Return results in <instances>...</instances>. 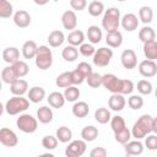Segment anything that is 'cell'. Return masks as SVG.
Returning <instances> with one entry per match:
<instances>
[{"instance_id":"1","label":"cell","mask_w":157,"mask_h":157,"mask_svg":"<svg viewBox=\"0 0 157 157\" xmlns=\"http://www.w3.org/2000/svg\"><path fill=\"white\" fill-rule=\"evenodd\" d=\"M102 86L112 92V94H130L134 91V83L130 80H123L117 77L113 74H104L102 75Z\"/></svg>"},{"instance_id":"2","label":"cell","mask_w":157,"mask_h":157,"mask_svg":"<svg viewBox=\"0 0 157 157\" xmlns=\"http://www.w3.org/2000/svg\"><path fill=\"white\" fill-rule=\"evenodd\" d=\"M152 124H153V118L151 115H148V114L141 115L135 121V124L132 125L131 135L136 140H140V139L146 137L150 132H152Z\"/></svg>"},{"instance_id":"3","label":"cell","mask_w":157,"mask_h":157,"mask_svg":"<svg viewBox=\"0 0 157 157\" xmlns=\"http://www.w3.org/2000/svg\"><path fill=\"white\" fill-rule=\"evenodd\" d=\"M120 11L117 7H109L108 10H105L103 18H102V27L107 31V33L109 32H114L118 31V27L120 25Z\"/></svg>"},{"instance_id":"4","label":"cell","mask_w":157,"mask_h":157,"mask_svg":"<svg viewBox=\"0 0 157 157\" xmlns=\"http://www.w3.org/2000/svg\"><path fill=\"white\" fill-rule=\"evenodd\" d=\"M28 107H29V101L27 98H23L22 96H13L10 99H7L5 104V110L10 115H17L27 110Z\"/></svg>"},{"instance_id":"5","label":"cell","mask_w":157,"mask_h":157,"mask_svg":"<svg viewBox=\"0 0 157 157\" xmlns=\"http://www.w3.org/2000/svg\"><path fill=\"white\" fill-rule=\"evenodd\" d=\"M34 60H36V65L38 69H40V70L49 69L53 64V54H52V50L49 49V47H47V45L38 47V52H37Z\"/></svg>"},{"instance_id":"6","label":"cell","mask_w":157,"mask_h":157,"mask_svg":"<svg viewBox=\"0 0 157 157\" xmlns=\"http://www.w3.org/2000/svg\"><path fill=\"white\" fill-rule=\"evenodd\" d=\"M16 125L17 128L26 134H32L37 130L38 128V119H36L34 117H32L31 114H21L17 120H16Z\"/></svg>"},{"instance_id":"7","label":"cell","mask_w":157,"mask_h":157,"mask_svg":"<svg viewBox=\"0 0 157 157\" xmlns=\"http://www.w3.org/2000/svg\"><path fill=\"white\" fill-rule=\"evenodd\" d=\"M113 58V50L105 47H102L96 50L93 55V64L98 67H104L107 66Z\"/></svg>"},{"instance_id":"8","label":"cell","mask_w":157,"mask_h":157,"mask_svg":"<svg viewBox=\"0 0 157 157\" xmlns=\"http://www.w3.org/2000/svg\"><path fill=\"white\" fill-rule=\"evenodd\" d=\"M86 148H87L86 141L74 140L65 148V156L66 157H81L86 152Z\"/></svg>"},{"instance_id":"9","label":"cell","mask_w":157,"mask_h":157,"mask_svg":"<svg viewBox=\"0 0 157 157\" xmlns=\"http://www.w3.org/2000/svg\"><path fill=\"white\" fill-rule=\"evenodd\" d=\"M0 142L6 147H15L18 144V137L9 128H2L0 130Z\"/></svg>"},{"instance_id":"10","label":"cell","mask_w":157,"mask_h":157,"mask_svg":"<svg viewBox=\"0 0 157 157\" xmlns=\"http://www.w3.org/2000/svg\"><path fill=\"white\" fill-rule=\"evenodd\" d=\"M120 60H121L123 66L125 69H128V70L135 69L136 65H137V56H136V53L132 49L123 50V53L120 55Z\"/></svg>"},{"instance_id":"11","label":"cell","mask_w":157,"mask_h":157,"mask_svg":"<svg viewBox=\"0 0 157 157\" xmlns=\"http://www.w3.org/2000/svg\"><path fill=\"white\" fill-rule=\"evenodd\" d=\"M139 72L144 77H153L157 74V65L152 60H142L139 64Z\"/></svg>"},{"instance_id":"12","label":"cell","mask_w":157,"mask_h":157,"mask_svg":"<svg viewBox=\"0 0 157 157\" xmlns=\"http://www.w3.org/2000/svg\"><path fill=\"white\" fill-rule=\"evenodd\" d=\"M61 23H63V27L65 29L71 31V32H72V29L75 31V28L77 26V16H76V13L72 10H66L61 15Z\"/></svg>"},{"instance_id":"13","label":"cell","mask_w":157,"mask_h":157,"mask_svg":"<svg viewBox=\"0 0 157 157\" xmlns=\"http://www.w3.org/2000/svg\"><path fill=\"white\" fill-rule=\"evenodd\" d=\"M120 25L123 26V28L128 32H132L137 28L139 26V20L136 17V15L134 13H125L120 21Z\"/></svg>"},{"instance_id":"14","label":"cell","mask_w":157,"mask_h":157,"mask_svg":"<svg viewBox=\"0 0 157 157\" xmlns=\"http://www.w3.org/2000/svg\"><path fill=\"white\" fill-rule=\"evenodd\" d=\"M13 22L20 28H26L31 25V15L25 10H18L13 15Z\"/></svg>"},{"instance_id":"15","label":"cell","mask_w":157,"mask_h":157,"mask_svg":"<svg viewBox=\"0 0 157 157\" xmlns=\"http://www.w3.org/2000/svg\"><path fill=\"white\" fill-rule=\"evenodd\" d=\"M2 59L5 63L12 65L20 60V50L16 47H7L2 50Z\"/></svg>"},{"instance_id":"16","label":"cell","mask_w":157,"mask_h":157,"mask_svg":"<svg viewBox=\"0 0 157 157\" xmlns=\"http://www.w3.org/2000/svg\"><path fill=\"white\" fill-rule=\"evenodd\" d=\"M125 104H126V101H125V98H124L123 94H117V93H114V94H112V96L109 97V99H108V105H109V108H110L112 110H114V112H120V110H123L124 107H125Z\"/></svg>"},{"instance_id":"17","label":"cell","mask_w":157,"mask_h":157,"mask_svg":"<svg viewBox=\"0 0 157 157\" xmlns=\"http://www.w3.org/2000/svg\"><path fill=\"white\" fill-rule=\"evenodd\" d=\"M144 144L139 140L135 141H129L128 144L124 145V150L128 156H139L144 152Z\"/></svg>"},{"instance_id":"18","label":"cell","mask_w":157,"mask_h":157,"mask_svg":"<svg viewBox=\"0 0 157 157\" xmlns=\"http://www.w3.org/2000/svg\"><path fill=\"white\" fill-rule=\"evenodd\" d=\"M10 91L13 96H23L26 92H28V82L26 80L18 78L10 85Z\"/></svg>"},{"instance_id":"19","label":"cell","mask_w":157,"mask_h":157,"mask_svg":"<svg viewBox=\"0 0 157 157\" xmlns=\"http://www.w3.org/2000/svg\"><path fill=\"white\" fill-rule=\"evenodd\" d=\"M38 52V47L34 40H27L22 45V55L25 59H33L36 58Z\"/></svg>"},{"instance_id":"20","label":"cell","mask_w":157,"mask_h":157,"mask_svg":"<svg viewBox=\"0 0 157 157\" xmlns=\"http://www.w3.org/2000/svg\"><path fill=\"white\" fill-rule=\"evenodd\" d=\"M66 40L69 42V45H72V47H78V45H82L83 44V40H85V34L80 29H75L72 32H70L66 37Z\"/></svg>"},{"instance_id":"21","label":"cell","mask_w":157,"mask_h":157,"mask_svg":"<svg viewBox=\"0 0 157 157\" xmlns=\"http://www.w3.org/2000/svg\"><path fill=\"white\" fill-rule=\"evenodd\" d=\"M105 43L110 48H119L121 45V43H123V34L119 31L109 32L105 36Z\"/></svg>"},{"instance_id":"22","label":"cell","mask_w":157,"mask_h":157,"mask_svg":"<svg viewBox=\"0 0 157 157\" xmlns=\"http://www.w3.org/2000/svg\"><path fill=\"white\" fill-rule=\"evenodd\" d=\"M47 101H48V103H49L50 107L59 109V108H61V107L65 104V101H66V99H65V97H64L63 93L55 91V92H52V93L48 96Z\"/></svg>"},{"instance_id":"23","label":"cell","mask_w":157,"mask_h":157,"mask_svg":"<svg viewBox=\"0 0 157 157\" xmlns=\"http://www.w3.org/2000/svg\"><path fill=\"white\" fill-rule=\"evenodd\" d=\"M44 97H45V91H44L43 87L34 86V87L29 88V91H28V101L32 102V103L42 102Z\"/></svg>"},{"instance_id":"24","label":"cell","mask_w":157,"mask_h":157,"mask_svg":"<svg viewBox=\"0 0 157 157\" xmlns=\"http://www.w3.org/2000/svg\"><path fill=\"white\" fill-rule=\"evenodd\" d=\"M65 40V36L61 31L59 29H55V31H52L48 36V42H49V45L53 47V48H58L60 47Z\"/></svg>"},{"instance_id":"25","label":"cell","mask_w":157,"mask_h":157,"mask_svg":"<svg viewBox=\"0 0 157 157\" xmlns=\"http://www.w3.org/2000/svg\"><path fill=\"white\" fill-rule=\"evenodd\" d=\"M88 112H90V107L86 102L83 101H80V102H76L74 105H72V114L76 117V118H86L88 115Z\"/></svg>"},{"instance_id":"26","label":"cell","mask_w":157,"mask_h":157,"mask_svg":"<svg viewBox=\"0 0 157 157\" xmlns=\"http://www.w3.org/2000/svg\"><path fill=\"white\" fill-rule=\"evenodd\" d=\"M37 119L39 120V123L42 124H48L53 120V110L52 108L43 105L37 110Z\"/></svg>"},{"instance_id":"27","label":"cell","mask_w":157,"mask_h":157,"mask_svg":"<svg viewBox=\"0 0 157 157\" xmlns=\"http://www.w3.org/2000/svg\"><path fill=\"white\" fill-rule=\"evenodd\" d=\"M1 80H2V82L9 83V85H11L16 80H18V76H17L15 69L12 67V65L6 66V67L2 69V71H1Z\"/></svg>"},{"instance_id":"28","label":"cell","mask_w":157,"mask_h":157,"mask_svg":"<svg viewBox=\"0 0 157 157\" xmlns=\"http://www.w3.org/2000/svg\"><path fill=\"white\" fill-rule=\"evenodd\" d=\"M144 54L147 60L155 61V59H157V42L151 40V42L144 43Z\"/></svg>"},{"instance_id":"29","label":"cell","mask_w":157,"mask_h":157,"mask_svg":"<svg viewBox=\"0 0 157 157\" xmlns=\"http://www.w3.org/2000/svg\"><path fill=\"white\" fill-rule=\"evenodd\" d=\"M98 136V129L93 125H87L81 130V137L83 141H94Z\"/></svg>"},{"instance_id":"30","label":"cell","mask_w":157,"mask_h":157,"mask_svg":"<svg viewBox=\"0 0 157 157\" xmlns=\"http://www.w3.org/2000/svg\"><path fill=\"white\" fill-rule=\"evenodd\" d=\"M55 83L58 87L60 88H67L70 86H74L72 83V77H71V71H66V72H63L60 74L56 80H55Z\"/></svg>"},{"instance_id":"31","label":"cell","mask_w":157,"mask_h":157,"mask_svg":"<svg viewBox=\"0 0 157 157\" xmlns=\"http://www.w3.org/2000/svg\"><path fill=\"white\" fill-rule=\"evenodd\" d=\"M155 37H156V33H155V29L150 26H144L140 31H139V39L144 43H147V42H151V40H155Z\"/></svg>"},{"instance_id":"32","label":"cell","mask_w":157,"mask_h":157,"mask_svg":"<svg viewBox=\"0 0 157 157\" xmlns=\"http://www.w3.org/2000/svg\"><path fill=\"white\" fill-rule=\"evenodd\" d=\"M87 38L92 44H97L102 39V29L98 26H90L87 28Z\"/></svg>"},{"instance_id":"33","label":"cell","mask_w":157,"mask_h":157,"mask_svg":"<svg viewBox=\"0 0 157 157\" xmlns=\"http://www.w3.org/2000/svg\"><path fill=\"white\" fill-rule=\"evenodd\" d=\"M94 119L96 121H98L99 124H107L108 121H110L112 117H110V112L104 108V107H101L98 109H96L94 112Z\"/></svg>"},{"instance_id":"34","label":"cell","mask_w":157,"mask_h":157,"mask_svg":"<svg viewBox=\"0 0 157 157\" xmlns=\"http://www.w3.org/2000/svg\"><path fill=\"white\" fill-rule=\"evenodd\" d=\"M61 56L65 61H75L78 56V50L76 47H72V45H67L63 49L61 52Z\"/></svg>"},{"instance_id":"35","label":"cell","mask_w":157,"mask_h":157,"mask_svg":"<svg viewBox=\"0 0 157 157\" xmlns=\"http://www.w3.org/2000/svg\"><path fill=\"white\" fill-rule=\"evenodd\" d=\"M104 11V5L102 1H98V0H93L90 2L88 5V13L93 17H98L103 13Z\"/></svg>"},{"instance_id":"36","label":"cell","mask_w":157,"mask_h":157,"mask_svg":"<svg viewBox=\"0 0 157 157\" xmlns=\"http://www.w3.org/2000/svg\"><path fill=\"white\" fill-rule=\"evenodd\" d=\"M139 18L145 25L151 23L152 20H153V11H152V9L150 6H141L140 10H139Z\"/></svg>"},{"instance_id":"37","label":"cell","mask_w":157,"mask_h":157,"mask_svg":"<svg viewBox=\"0 0 157 157\" xmlns=\"http://www.w3.org/2000/svg\"><path fill=\"white\" fill-rule=\"evenodd\" d=\"M72 137V131L67 128V126H60L58 130H56V139L58 141L65 144V142H69Z\"/></svg>"},{"instance_id":"38","label":"cell","mask_w":157,"mask_h":157,"mask_svg":"<svg viewBox=\"0 0 157 157\" xmlns=\"http://www.w3.org/2000/svg\"><path fill=\"white\" fill-rule=\"evenodd\" d=\"M110 128H112V130L114 131V134H115V132H119V131H121V130H124V129L126 128V124H125L124 118L120 117V115L113 117V118L110 119Z\"/></svg>"},{"instance_id":"39","label":"cell","mask_w":157,"mask_h":157,"mask_svg":"<svg viewBox=\"0 0 157 157\" xmlns=\"http://www.w3.org/2000/svg\"><path fill=\"white\" fill-rule=\"evenodd\" d=\"M12 67L15 69V71H16L18 78L26 76V75L28 74V71H29V66H28V64H27L26 61H22V60H18L17 63L12 64Z\"/></svg>"},{"instance_id":"40","label":"cell","mask_w":157,"mask_h":157,"mask_svg":"<svg viewBox=\"0 0 157 157\" xmlns=\"http://www.w3.org/2000/svg\"><path fill=\"white\" fill-rule=\"evenodd\" d=\"M64 97L69 102H76L78 99V97H80V90L76 86H70V87L65 88Z\"/></svg>"},{"instance_id":"41","label":"cell","mask_w":157,"mask_h":157,"mask_svg":"<svg viewBox=\"0 0 157 157\" xmlns=\"http://www.w3.org/2000/svg\"><path fill=\"white\" fill-rule=\"evenodd\" d=\"M12 5L7 0H1L0 1V17L1 18H9L12 15Z\"/></svg>"},{"instance_id":"42","label":"cell","mask_w":157,"mask_h":157,"mask_svg":"<svg viewBox=\"0 0 157 157\" xmlns=\"http://www.w3.org/2000/svg\"><path fill=\"white\" fill-rule=\"evenodd\" d=\"M128 105H129L131 109H134V110H139V109H141L142 105H144V99H142L141 96L132 94V96H130V98L128 99Z\"/></svg>"},{"instance_id":"43","label":"cell","mask_w":157,"mask_h":157,"mask_svg":"<svg viewBox=\"0 0 157 157\" xmlns=\"http://www.w3.org/2000/svg\"><path fill=\"white\" fill-rule=\"evenodd\" d=\"M87 83L90 87L92 88H98L99 86H102V75H99L98 72H92L87 78H86Z\"/></svg>"},{"instance_id":"44","label":"cell","mask_w":157,"mask_h":157,"mask_svg":"<svg viewBox=\"0 0 157 157\" xmlns=\"http://www.w3.org/2000/svg\"><path fill=\"white\" fill-rule=\"evenodd\" d=\"M114 137H115V140H117L119 144L125 145V144L129 142V140H130V137H131V131H130L128 128H125L124 130H121V131H119V132H115V134H114Z\"/></svg>"},{"instance_id":"45","label":"cell","mask_w":157,"mask_h":157,"mask_svg":"<svg viewBox=\"0 0 157 157\" xmlns=\"http://www.w3.org/2000/svg\"><path fill=\"white\" fill-rule=\"evenodd\" d=\"M42 146L47 150H54L58 146V139L53 135H47L42 139Z\"/></svg>"},{"instance_id":"46","label":"cell","mask_w":157,"mask_h":157,"mask_svg":"<svg viewBox=\"0 0 157 157\" xmlns=\"http://www.w3.org/2000/svg\"><path fill=\"white\" fill-rule=\"evenodd\" d=\"M152 83L147 80H140L137 82V91L141 94H150L152 92Z\"/></svg>"},{"instance_id":"47","label":"cell","mask_w":157,"mask_h":157,"mask_svg":"<svg viewBox=\"0 0 157 157\" xmlns=\"http://www.w3.org/2000/svg\"><path fill=\"white\" fill-rule=\"evenodd\" d=\"M78 50H80L81 55H83V56H86V58H88V56H93L94 53H96L94 47H93L92 44H88V43H83L82 45H80Z\"/></svg>"},{"instance_id":"48","label":"cell","mask_w":157,"mask_h":157,"mask_svg":"<svg viewBox=\"0 0 157 157\" xmlns=\"http://www.w3.org/2000/svg\"><path fill=\"white\" fill-rule=\"evenodd\" d=\"M145 146L150 151H156L157 150V135H147L145 139Z\"/></svg>"},{"instance_id":"49","label":"cell","mask_w":157,"mask_h":157,"mask_svg":"<svg viewBox=\"0 0 157 157\" xmlns=\"http://www.w3.org/2000/svg\"><path fill=\"white\" fill-rule=\"evenodd\" d=\"M71 77H72V83L74 85H81L86 80L85 75L80 70H77V69H75L74 71H71Z\"/></svg>"},{"instance_id":"50","label":"cell","mask_w":157,"mask_h":157,"mask_svg":"<svg viewBox=\"0 0 157 157\" xmlns=\"http://www.w3.org/2000/svg\"><path fill=\"white\" fill-rule=\"evenodd\" d=\"M77 70H80L83 75H85V77L87 78L93 71H92V67H91V65L88 64V63H86V61H82V63H80L78 65H77V67H76Z\"/></svg>"},{"instance_id":"51","label":"cell","mask_w":157,"mask_h":157,"mask_svg":"<svg viewBox=\"0 0 157 157\" xmlns=\"http://www.w3.org/2000/svg\"><path fill=\"white\" fill-rule=\"evenodd\" d=\"M90 157H107V150L104 147L97 146L90 152Z\"/></svg>"},{"instance_id":"52","label":"cell","mask_w":157,"mask_h":157,"mask_svg":"<svg viewBox=\"0 0 157 157\" xmlns=\"http://www.w3.org/2000/svg\"><path fill=\"white\" fill-rule=\"evenodd\" d=\"M87 5V1L86 0H70V6L76 10V11H81L86 7Z\"/></svg>"},{"instance_id":"53","label":"cell","mask_w":157,"mask_h":157,"mask_svg":"<svg viewBox=\"0 0 157 157\" xmlns=\"http://www.w3.org/2000/svg\"><path fill=\"white\" fill-rule=\"evenodd\" d=\"M152 131L157 135V117L153 118V124H152Z\"/></svg>"},{"instance_id":"54","label":"cell","mask_w":157,"mask_h":157,"mask_svg":"<svg viewBox=\"0 0 157 157\" xmlns=\"http://www.w3.org/2000/svg\"><path fill=\"white\" fill-rule=\"evenodd\" d=\"M38 157H55L53 153H42V155H39Z\"/></svg>"},{"instance_id":"55","label":"cell","mask_w":157,"mask_h":157,"mask_svg":"<svg viewBox=\"0 0 157 157\" xmlns=\"http://www.w3.org/2000/svg\"><path fill=\"white\" fill-rule=\"evenodd\" d=\"M155 96H156V98H157V88L155 90Z\"/></svg>"},{"instance_id":"56","label":"cell","mask_w":157,"mask_h":157,"mask_svg":"<svg viewBox=\"0 0 157 157\" xmlns=\"http://www.w3.org/2000/svg\"><path fill=\"white\" fill-rule=\"evenodd\" d=\"M126 157H131V156H126Z\"/></svg>"}]
</instances>
